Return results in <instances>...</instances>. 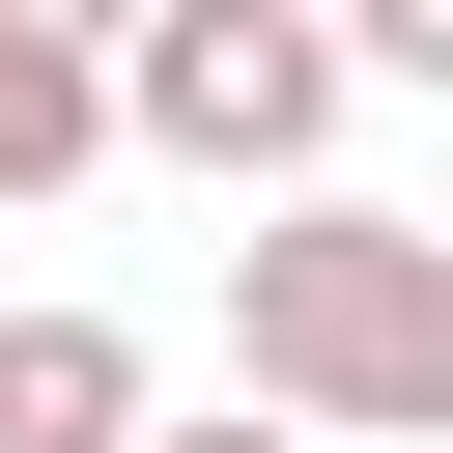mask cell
Instances as JSON below:
<instances>
[{
	"label": "cell",
	"mask_w": 453,
	"mask_h": 453,
	"mask_svg": "<svg viewBox=\"0 0 453 453\" xmlns=\"http://www.w3.org/2000/svg\"><path fill=\"white\" fill-rule=\"evenodd\" d=\"M113 113H142V170H198V198H311L340 113H368V28H340V0H142V28H113Z\"/></svg>",
	"instance_id": "obj_2"
},
{
	"label": "cell",
	"mask_w": 453,
	"mask_h": 453,
	"mask_svg": "<svg viewBox=\"0 0 453 453\" xmlns=\"http://www.w3.org/2000/svg\"><path fill=\"white\" fill-rule=\"evenodd\" d=\"M113 142H142V113H113V57H85V28H28V0H0V226H28V198H85V170H113Z\"/></svg>",
	"instance_id": "obj_4"
},
{
	"label": "cell",
	"mask_w": 453,
	"mask_h": 453,
	"mask_svg": "<svg viewBox=\"0 0 453 453\" xmlns=\"http://www.w3.org/2000/svg\"><path fill=\"white\" fill-rule=\"evenodd\" d=\"M142 425H170V368H142L113 311L28 283V311H0V453H142Z\"/></svg>",
	"instance_id": "obj_3"
},
{
	"label": "cell",
	"mask_w": 453,
	"mask_h": 453,
	"mask_svg": "<svg viewBox=\"0 0 453 453\" xmlns=\"http://www.w3.org/2000/svg\"><path fill=\"white\" fill-rule=\"evenodd\" d=\"M368 28V85H453V0H340Z\"/></svg>",
	"instance_id": "obj_5"
},
{
	"label": "cell",
	"mask_w": 453,
	"mask_h": 453,
	"mask_svg": "<svg viewBox=\"0 0 453 453\" xmlns=\"http://www.w3.org/2000/svg\"><path fill=\"white\" fill-rule=\"evenodd\" d=\"M142 453H340V425H283V396H226V425H142Z\"/></svg>",
	"instance_id": "obj_6"
},
{
	"label": "cell",
	"mask_w": 453,
	"mask_h": 453,
	"mask_svg": "<svg viewBox=\"0 0 453 453\" xmlns=\"http://www.w3.org/2000/svg\"><path fill=\"white\" fill-rule=\"evenodd\" d=\"M226 396H283V425H340V453H453V226H396V198H255L226 226Z\"/></svg>",
	"instance_id": "obj_1"
},
{
	"label": "cell",
	"mask_w": 453,
	"mask_h": 453,
	"mask_svg": "<svg viewBox=\"0 0 453 453\" xmlns=\"http://www.w3.org/2000/svg\"><path fill=\"white\" fill-rule=\"evenodd\" d=\"M28 28H85V57H113V28H142V0H28Z\"/></svg>",
	"instance_id": "obj_7"
}]
</instances>
